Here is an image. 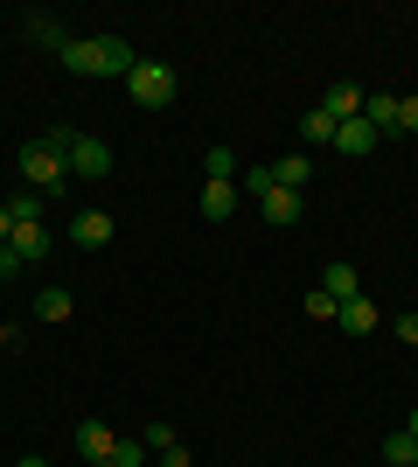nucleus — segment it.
Instances as JSON below:
<instances>
[{
    "label": "nucleus",
    "instance_id": "f257e3e1",
    "mask_svg": "<svg viewBox=\"0 0 418 467\" xmlns=\"http://www.w3.org/2000/svg\"><path fill=\"white\" fill-rule=\"evenodd\" d=\"M133 42L119 36H70L63 49V70H77V78H133Z\"/></svg>",
    "mask_w": 418,
    "mask_h": 467
},
{
    "label": "nucleus",
    "instance_id": "f03ea898",
    "mask_svg": "<svg viewBox=\"0 0 418 467\" xmlns=\"http://www.w3.org/2000/svg\"><path fill=\"white\" fill-rule=\"evenodd\" d=\"M126 91H133L139 112H168V105H175V70L139 57V63H133V78H126Z\"/></svg>",
    "mask_w": 418,
    "mask_h": 467
},
{
    "label": "nucleus",
    "instance_id": "7ed1b4c3",
    "mask_svg": "<svg viewBox=\"0 0 418 467\" xmlns=\"http://www.w3.org/2000/svg\"><path fill=\"white\" fill-rule=\"evenodd\" d=\"M21 175H28V189H36V195H63V189H70L63 154H49L42 140H28V147H21Z\"/></svg>",
    "mask_w": 418,
    "mask_h": 467
},
{
    "label": "nucleus",
    "instance_id": "20e7f679",
    "mask_svg": "<svg viewBox=\"0 0 418 467\" xmlns=\"http://www.w3.org/2000/svg\"><path fill=\"white\" fill-rule=\"evenodd\" d=\"M63 168H70V182H105V175H112V147L91 140V133H77V140H70V154H63Z\"/></svg>",
    "mask_w": 418,
    "mask_h": 467
},
{
    "label": "nucleus",
    "instance_id": "39448f33",
    "mask_svg": "<svg viewBox=\"0 0 418 467\" xmlns=\"http://www.w3.org/2000/svg\"><path fill=\"white\" fill-rule=\"evenodd\" d=\"M70 244H84V252L112 244V216H105V210H77V216H70Z\"/></svg>",
    "mask_w": 418,
    "mask_h": 467
},
{
    "label": "nucleus",
    "instance_id": "423d86ee",
    "mask_svg": "<svg viewBox=\"0 0 418 467\" xmlns=\"http://www.w3.org/2000/svg\"><path fill=\"white\" fill-rule=\"evenodd\" d=\"M370 147H377V126H370V119H342V126H335V154L362 161Z\"/></svg>",
    "mask_w": 418,
    "mask_h": 467
},
{
    "label": "nucleus",
    "instance_id": "0eeeda50",
    "mask_svg": "<svg viewBox=\"0 0 418 467\" xmlns=\"http://www.w3.org/2000/svg\"><path fill=\"white\" fill-rule=\"evenodd\" d=\"M112 447H119V432L105 426V419H84L77 426V453L84 461H112Z\"/></svg>",
    "mask_w": 418,
    "mask_h": 467
},
{
    "label": "nucleus",
    "instance_id": "6e6552de",
    "mask_svg": "<svg viewBox=\"0 0 418 467\" xmlns=\"http://www.w3.org/2000/svg\"><path fill=\"white\" fill-rule=\"evenodd\" d=\"M259 210H265V223H279V231H293V223H300V195H293V189H279V182H272V189L259 195Z\"/></svg>",
    "mask_w": 418,
    "mask_h": 467
},
{
    "label": "nucleus",
    "instance_id": "1a4fd4ad",
    "mask_svg": "<svg viewBox=\"0 0 418 467\" xmlns=\"http://www.w3.org/2000/svg\"><path fill=\"white\" fill-rule=\"evenodd\" d=\"M238 182H202V216H209V223H230V210H238Z\"/></svg>",
    "mask_w": 418,
    "mask_h": 467
},
{
    "label": "nucleus",
    "instance_id": "9d476101",
    "mask_svg": "<svg viewBox=\"0 0 418 467\" xmlns=\"http://www.w3.org/2000/svg\"><path fill=\"white\" fill-rule=\"evenodd\" d=\"M7 252H15L21 265H42V252H49V231H42V223H15V237H7Z\"/></svg>",
    "mask_w": 418,
    "mask_h": 467
},
{
    "label": "nucleus",
    "instance_id": "9b49d317",
    "mask_svg": "<svg viewBox=\"0 0 418 467\" xmlns=\"http://www.w3.org/2000/svg\"><path fill=\"white\" fill-rule=\"evenodd\" d=\"M321 112L335 119V126H342V119H362V84H328V98H321Z\"/></svg>",
    "mask_w": 418,
    "mask_h": 467
},
{
    "label": "nucleus",
    "instance_id": "f8f14e48",
    "mask_svg": "<svg viewBox=\"0 0 418 467\" xmlns=\"http://www.w3.org/2000/svg\"><path fill=\"white\" fill-rule=\"evenodd\" d=\"M362 119L377 126V140L398 133V98H391V91H362Z\"/></svg>",
    "mask_w": 418,
    "mask_h": 467
},
{
    "label": "nucleus",
    "instance_id": "ddd939ff",
    "mask_svg": "<svg viewBox=\"0 0 418 467\" xmlns=\"http://www.w3.org/2000/svg\"><path fill=\"white\" fill-rule=\"evenodd\" d=\"M335 321H342L349 335H377V300H362V293H356V300H342Z\"/></svg>",
    "mask_w": 418,
    "mask_h": 467
},
{
    "label": "nucleus",
    "instance_id": "4468645a",
    "mask_svg": "<svg viewBox=\"0 0 418 467\" xmlns=\"http://www.w3.org/2000/svg\"><path fill=\"white\" fill-rule=\"evenodd\" d=\"M272 182H279V189H307V182H314V161H307V154H286V161H272Z\"/></svg>",
    "mask_w": 418,
    "mask_h": 467
},
{
    "label": "nucleus",
    "instance_id": "2eb2a0df",
    "mask_svg": "<svg viewBox=\"0 0 418 467\" xmlns=\"http://www.w3.org/2000/svg\"><path fill=\"white\" fill-rule=\"evenodd\" d=\"M28 42H42V49H56V57H63V49H70V28H63L56 15H28Z\"/></svg>",
    "mask_w": 418,
    "mask_h": 467
},
{
    "label": "nucleus",
    "instance_id": "dca6fc26",
    "mask_svg": "<svg viewBox=\"0 0 418 467\" xmlns=\"http://www.w3.org/2000/svg\"><path fill=\"white\" fill-rule=\"evenodd\" d=\"M300 147H335V119L321 112V105H314V112H300Z\"/></svg>",
    "mask_w": 418,
    "mask_h": 467
},
{
    "label": "nucleus",
    "instance_id": "f3484780",
    "mask_svg": "<svg viewBox=\"0 0 418 467\" xmlns=\"http://www.w3.org/2000/svg\"><path fill=\"white\" fill-rule=\"evenodd\" d=\"M321 293H328V300H356V265H342V258H335V265H328V273H321Z\"/></svg>",
    "mask_w": 418,
    "mask_h": 467
},
{
    "label": "nucleus",
    "instance_id": "a211bd4d",
    "mask_svg": "<svg viewBox=\"0 0 418 467\" xmlns=\"http://www.w3.org/2000/svg\"><path fill=\"white\" fill-rule=\"evenodd\" d=\"M70 307H77V300H70L63 286H42L36 293V321H70Z\"/></svg>",
    "mask_w": 418,
    "mask_h": 467
},
{
    "label": "nucleus",
    "instance_id": "6ab92c4d",
    "mask_svg": "<svg viewBox=\"0 0 418 467\" xmlns=\"http://www.w3.org/2000/svg\"><path fill=\"white\" fill-rule=\"evenodd\" d=\"M202 182H238V154H230V147H209V161H202Z\"/></svg>",
    "mask_w": 418,
    "mask_h": 467
},
{
    "label": "nucleus",
    "instance_id": "aec40b11",
    "mask_svg": "<svg viewBox=\"0 0 418 467\" xmlns=\"http://www.w3.org/2000/svg\"><path fill=\"white\" fill-rule=\"evenodd\" d=\"M7 216H15V223H42V195H36V189L7 195Z\"/></svg>",
    "mask_w": 418,
    "mask_h": 467
},
{
    "label": "nucleus",
    "instance_id": "412c9836",
    "mask_svg": "<svg viewBox=\"0 0 418 467\" xmlns=\"http://www.w3.org/2000/svg\"><path fill=\"white\" fill-rule=\"evenodd\" d=\"M383 461H391V467H412L418 461V440H412V432H391V440H383Z\"/></svg>",
    "mask_w": 418,
    "mask_h": 467
},
{
    "label": "nucleus",
    "instance_id": "4be33fe9",
    "mask_svg": "<svg viewBox=\"0 0 418 467\" xmlns=\"http://www.w3.org/2000/svg\"><path fill=\"white\" fill-rule=\"evenodd\" d=\"M300 307H307V321H335V314H342V300H328V293H307V300H300Z\"/></svg>",
    "mask_w": 418,
    "mask_h": 467
},
{
    "label": "nucleus",
    "instance_id": "5701e85b",
    "mask_svg": "<svg viewBox=\"0 0 418 467\" xmlns=\"http://www.w3.org/2000/svg\"><path fill=\"white\" fill-rule=\"evenodd\" d=\"M112 467H147V440H119V447H112Z\"/></svg>",
    "mask_w": 418,
    "mask_h": 467
},
{
    "label": "nucleus",
    "instance_id": "b1692460",
    "mask_svg": "<svg viewBox=\"0 0 418 467\" xmlns=\"http://www.w3.org/2000/svg\"><path fill=\"white\" fill-rule=\"evenodd\" d=\"M139 440H147V453H168V447H175V426H160V419H154V426L139 432Z\"/></svg>",
    "mask_w": 418,
    "mask_h": 467
},
{
    "label": "nucleus",
    "instance_id": "393cba45",
    "mask_svg": "<svg viewBox=\"0 0 418 467\" xmlns=\"http://www.w3.org/2000/svg\"><path fill=\"white\" fill-rule=\"evenodd\" d=\"M398 133H418V98H398Z\"/></svg>",
    "mask_w": 418,
    "mask_h": 467
},
{
    "label": "nucleus",
    "instance_id": "a878e982",
    "mask_svg": "<svg viewBox=\"0 0 418 467\" xmlns=\"http://www.w3.org/2000/svg\"><path fill=\"white\" fill-rule=\"evenodd\" d=\"M154 461H160V467H196V461H189V447H181V440H175V447H168V453H154Z\"/></svg>",
    "mask_w": 418,
    "mask_h": 467
},
{
    "label": "nucleus",
    "instance_id": "bb28decb",
    "mask_svg": "<svg viewBox=\"0 0 418 467\" xmlns=\"http://www.w3.org/2000/svg\"><path fill=\"white\" fill-rule=\"evenodd\" d=\"M398 342H412V349H418V314H398Z\"/></svg>",
    "mask_w": 418,
    "mask_h": 467
},
{
    "label": "nucleus",
    "instance_id": "cd10ccee",
    "mask_svg": "<svg viewBox=\"0 0 418 467\" xmlns=\"http://www.w3.org/2000/svg\"><path fill=\"white\" fill-rule=\"evenodd\" d=\"M15 273H21V258L7 252V244H0V279H15Z\"/></svg>",
    "mask_w": 418,
    "mask_h": 467
},
{
    "label": "nucleus",
    "instance_id": "c85d7f7f",
    "mask_svg": "<svg viewBox=\"0 0 418 467\" xmlns=\"http://www.w3.org/2000/svg\"><path fill=\"white\" fill-rule=\"evenodd\" d=\"M7 237H15V216H7V202H0V244H7Z\"/></svg>",
    "mask_w": 418,
    "mask_h": 467
},
{
    "label": "nucleus",
    "instance_id": "c756f323",
    "mask_svg": "<svg viewBox=\"0 0 418 467\" xmlns=\"http://www.w3.org/2000/svg\"><path fill=\"white\" fill-rule=\"evenodd\" d=\"M15 467H49V461H42V453H28V461H15Z\"/></svg>",
    "mask_w": 418,
    "mask_h": 467
},
{
    "label": "nucleus",
    "instance_id": "7c9ffc66",
    "mask_svg": "<svg viewBox=\"0 0 418 467\" xmlns=\"http://www.w3.org/2000/svg\"><path fill=\"white\" fill-rule=\"evenodd\" d=\"M404 432H412V440H418V411H412V419H404Z\"/></svg>",
    "mask_w": 418,
    "mask_h": 467
},
{
    "label": "nucleus",
    "instance_id": "2f4dec72",
    "mask_svg": "<svg viewBox=\"0 0 418 467\" xmlns=\"http://www.w3.org/2000/svg\"><path fill=\"white\" fill-rule=\"evenodd\" d=\"M84 467H112V461H84Z\"/></svg>",
    "mask_w": 418,
    "mask_h": 467
}]
</instances>
